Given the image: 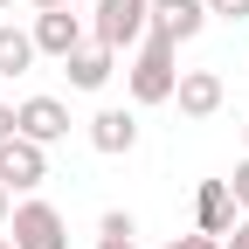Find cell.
I'll return each instance as SVG.
<instances>
[{
    "label": "cell",
    "instance_id": "obj_1",
    "mask_svg": "<svg viewBox=\"0 0 249 249\" xmlns=\"http://www.w3.org/2000/svg\"><path fill=\"white\" fill-rule=\"evenodd\" d=\"M173 42L160 35H145L132 49V62H124V90H132V104H173V90H180V70H173Z\"/></svg>",
    "mask_w": 249,
    "mask_h": 249
},
{
    "label": "cell",
    "instance_id": "obj_2",
    "mask_svg": "<svg viewBox=\"0 0 249 249\" xmlns=\"http://www.w3.org/2000/svg\"><path fill=\"white\" fill-rule=\"evenodd\" d=\"M152 21V0H90V42H104L111 55L139 49Z\"/></svg>",
    "mask_w": 249,
    "mask_h": 249
},
{
    "label": "cell",
    "instance_id": "obj_3",
    "mask_svg": "<svg viewBox=\"0 0 249 249\" xmlns=\"http://www.w3.org/2000/svg\"><path fill=\"white\" fill-rule=\"evenodd\" d=\"M7 242L14 249H70V222H62V208H49V201H14Z\"/></svg>",
    "mask_w": 249,
    "mask_h": 249
},
{
    "label": "cell",
    "instance_id": "obj_4",
    "mask_svg": "<svg viewBox=\"0 0 249 249\" xmlns=\"http://www.w3.org/2000/svg\"><path fill=\"white\" fill-rule=\"evenodd\" d=\"M35 55H55V62H70L83 42H90V14H76V7H49V14H35Z\"/></svg>",
    "mask_w": 249,
    "mask_h": 249
},
{
    "label": "cell",
    "instance_id": "obj_5",
    "mask_svg": "<svg viewBox=\"0 0 249 249\" xmlns=\"http://www.w3.org/2000/svg\"><path fill=\"white\" fill-rule=\"evenodd\" d=\"M49 180V145H35V139H0V187L7 194H28V187H42Z\"/></svg>",
    "mask_w": 249,
    "mask_h": 249
},
{
    "label": "cell",
    "instance_id": "obj_6",
    "mask_svg": "<svg viewBox=\"0 0 249 249\" xmlns=\"http://www.w3.org/2000/svg\"><path fill=\"white\" fill-rule=\"evenodd\" d=\"M208 28V0H152V21H145V35H160V42H194Z\"/></svg>",
    "mask_w": 249,
    "mask_h": 249
},
{
    "label": "cell",
    "instance_id": "obj_7",
    "mask_svg": "<svg viewBox=\"0 0 249 249\" xmlns=\"http://www.w3.org/2000/svg\"><path fill=\"white\" fill-rule=\"evenodd\" d=\"M14 124H21V139L55 145V139H70V104H62V97H21L14 104Z\"/></svg>",
    "mask_w": 249,
    "mask_h": 249
},
{
    "label": "cell",
    "instance_id": "obj_8",
    "mask_svg": "<svg viewBox=\"0 0 249 249\" xmlns=\"http://www.w3.org/2000/svg\"><path fill=\"white\" fill-rule=\"evenodd\" d=\"M222 76L214 70H180V90H173V104H180V118H214L222 111Z\"/></svg>",
    "mask_w": 249,
    "mask_h": 249
},
{
    "label": "cell",
    "instance_id": "obj_9",
    "mask_svg": "<svg viewBox=\"0 0 249 249\" xmlns=\"http://www.w3.org/2000/svg\"><path fill=\"white\" fill-rule=\"evenodd\" d=\"M235 194H229V180H201V194H194V229L201 235H229L235 229Z\"/></svg>",
    "mask_w": 249,
    "mask_h": 249
},
{
    "label": "cell",
    "instance_id": "obj_10",
    "mask_svg": "<svg viewBox=\"0 0 249 249\" xmlns=\"http://www.w3.org/2000/svg\"><path fill=\"white\" fill-rule=\"evenodd\" d=\"M90 145H97L104 160L132 152V145H139V118H132V111H118V104H104L97 118H90Z\"/></svg>",
    "mask_w": 249,
    "mask_h": 249
},
{
    "label": "cell",
    "instance_id": "obj_11",
    "mask_svg": "<svg viewBox=\"0 0 249 249\" xmlns=\"http://www.w3.org/2000/svg\"><path fill=\"white\" fill-rule=\"evenodd\" d=\"M62 76H70V90H104V83L118 76V55H111L104 42H83L70 62H62Z\"/></svg>",
    "mask_w": 249,
    "mask_h": 249
},
{
    "label": "cell",
    "instance_id": "obj_12",
    "mask_svg": "<svg viewBox=\"0 0 249 249\" xmlns=\"http://www.w3.org/2000/svg\"><path fill=\"white\" fill-rule=\"evenodd\" d=\"M21 70H35V35L0 21V76H21Z\"/></svg>",
    "mask_w": 249,
    "mask_h": 249
},
{
    "label": "cell",
    "instance_id": "obj_13",
    "mask_svg": "<svg viewBox=\"0 0 249 249\" xmlns=\"http://www.w3.org/2000/svg\"><path fill=\"white\" fill-rule=\"evenodd\" d=\"M97 235H139V222H132L124 208H104V214H97Z\"/></svg>",
    "mask_w": 249,
    "mask_h": 249
},
{
    "label": "cell",
    "instance_id": "obj_14",
    "mask_svg": "<svg viewBox=\"0 0 249 249\" xmlns=\"http://www.w3.org/2000/svg\"><path fill=\"white\" fill-rule=\"evenodd\" d=\"M208 21H249V0H208Z\"/></svg>",
    "mask_w": 249,
    "mask_h": 249
},
{
    "label": "cell",
    "instance_id": "obj_15",
    "mask_svg": "<svg viewBox=\"0 0 249 249\" xmlns=\"http://www.w3.org/2000/svg\"><path fill=\"white\" fill-rule=\"evenodd\" d=\"M229 194H235V208H242V214H249V160H242V166H235V173H229Z\"/></svg>",
    "mask_w": 249,
    "mask_h": 249
},
{
    "label": "cell",
    "instance_id": "obj_16",
    "mask_svg": "<svg viewBox=\"0 0 249 249\" xmlns=\"http://www.w3.org/2000/svg\"><path fill=\"white\" fill-rule=\"evenodd\" d=\"M166 249H222V235H201V229H194V235H173Z\"/></svg>",
    "mask_w": 249,
    "mask_h": 249
},
{
    "label": "cell",
    "instance_id": "obj_17",
    "mask_svg": "<svg viewBox=\"0 0 249 249\" xmlns=\"http://www.w3.org/2000/svg\"><path fill=\"white\" fill-rule=\"evenodd\" d=\"M222 249H249V214H235V229L222 235Z\"/></svg>",
    "mask_w": 249,
    "mask_h": 249
},
{
    "label": "cell",
    "instance_id": "obj_18",
    "mask_svg": "<svg viewBox=\"0 0 249 249\" xmlns=\"http://www.w3.org/2000/svg\"><path fill=\"white\" fill-rule=\"evenodd\" d=\"M97 249H139V235H97Z\"/></svg>",
    "mask_w": 249,
    "mask_h": 249
},
{
    "label": "cell",
    "instance_id": "obj_19",
    "mask_svg": "<svg viewBox=\"0 0 249 249\" xmlns=\"http://www.w3.org/2000/svg\"><path fill=\"white\" fill-rule=\"evenodd\" d=\"M35 14H49V7H90V0H28Z\"/></svg>",
    "mask_w": 249,
    "mask_h": 249
},
{
    "label": "cell",
    "instance_id": "obj_20",
    "mask_svg": "<svg viewBox=\"0 0 249 249\" xmlns=\"http://www.w3.org/2000/svg\"><path fill=\"white\" fill-rule=\"evenodd\" d=\"M21 124H14V104H0V139H14Z\"/></svg>",
    "mask_w": 249,
    "mask_h": 249
},
{
    "label": "cell",
    "instance_id": "obj_21",
    "mask_svg": "<svg viewBox=\"0 0 249 249\" xmlns=\"http://www.w3.org/2000/svg\"><path fill=\"white\" fill-rule=\"evenodd\" d=\"M7 214H14V194H7V187H0V229H7Z\"/></svg>",
    "mask_w": 249,
    "mask_h": 249
},
{
    "label": "cell",
    "instance_id": "obj_22",
    "mask_svg": "<svg viewBox=\"0 0 249 249\" xmlns=\"http://www.w3.org/2000/svg\"><path fill=\"white\" fill-rule=\"evenodd\" d=\"M0 249H14V242H7V235H0Z\"/></svg>",
    "mask_w": 249,
    "mask_h": 249
},
{
    "label": "cell",
    "instance_id": "obj_23",
    "mask_svg": "<svg viewBox=\"0 0 249 249\" xmlns=\"http://www.w3.org/2000/svg\"><path fill=\"white\" fill-rule=\"evenodd\" d=\"M0 7H14V0H0Z\"/></svg>",
    "mask_w": 249,
    "mask_h": 249
},
{
    "label": "cell",
    "instance_id": "obj_24",
    "mask_svg": "<svg viewBox=\"0 0 249 249\" xmlns=\"http://www.w3.org/2000/svg\"><path fill=\"white\" fill-rule=\"evenodd\" d=\"M242 139H249V124H242Z\"/></svg>",
    "mask_w": 249,
    "mask_h": 249
}]
</instances>
